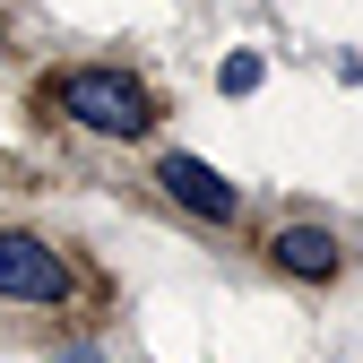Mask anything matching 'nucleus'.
<instances>
[{
  "label": "nucleus",
  "instance_id": "1",
  "mask_svg": "<svg viewBox=\"0 0 363 363\" xmlns=\"http://www.w3.org/2000/svg\"><path fill=\"white\" fill-rule=\"evenodd\" d=\"M61 104H69L86 130H113V139H139V130L156 121L147 86L121 78V69H69V78H61Z\"/></svg>",
  "mask_w": 363,
  "mask_h": 363
},
{
  "label": "nucleus",
  "instance_id": "2",
  "mask_svg": "<svg viewBox=\"0 0 363 363\" xmlns=\"http://www.w3.org/2000/svg\"><path fill=\"white\" fill-rule=\"evenodd\" d=\"M69 277H61V259L43 251L35 234H0V294H18V303H52Z\"/></svg>",
  "mask_w": 363,
  "mask_h": 363
},
{
  "label": "nucleus",
  "instance_id": "3",
  "mask_svg": "<svg viewBox=\"0 0 363 363\" xmlns=\"http://www.w3.org/2000/svg\"><path fill=\"white\" fill-rule=\"evenodd\" d=\"M156 182H164V191H173L182 208H199V216H216V225L234 216V191H225V182H216V173H208L199 156H164V173H156Z\"/></svg>",
  "mask_w": 363,
  "mask_h": 363
},
{
  "label": "nucleus",
  "instance_id": "4",
  "mask_svg": "<svg viewBox=\"0 0 363 363\" xmlns=\"http://www.w3.org/2000/svg\"><path fill=\"white\" fill-rule=\"evenodd\" d=\"M277 259L294 268V277H329V268H337V242L320 234V225H286V234H277Z\"/></svg>",
  "mask_w": 363,
  "mask_h": 363
},
{
  "label": "nucleus",
  "instance_id": "5",
  "mask_svg": "<svg viewBox=\"0 0 363 363\" xmlns=\"http://www.w3.org/2000/svg\"><path fill=\"white\" fill-rule=\"evenodd\" d=\"M216 86H225V96H251V86H259V52H234L216 69Z\"/></svg>",
  "mask_w": 363,
  "mask_h": 363
}]
</instances>
